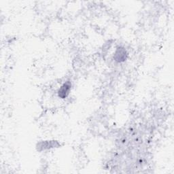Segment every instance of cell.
<instances>
[{
    "mask_svg": "<svg viewBox=\"0 0 174 174\" xmlns=\"http://www.w3.org/2000/svg\"><path fill=\"white\" fill-rule=\"evenodd\" d=\"M70 89V85L67 84H64L63 87L61 88L59 91V96L61 97L64 98L67 95V94L69 93Z\"/></svg>",
    "mask_w": 174,
    "mask_h": 174,
    "instance_id": "1",
    "label": "cell"
}]
</instances>
